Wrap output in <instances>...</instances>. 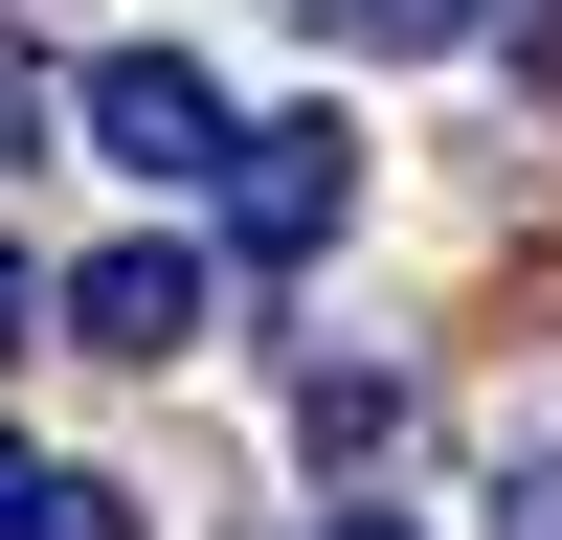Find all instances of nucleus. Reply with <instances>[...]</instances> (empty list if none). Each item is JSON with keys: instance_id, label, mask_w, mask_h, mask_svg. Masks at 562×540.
<instances>
[{"instance_id": "obj_1", "label": "nucleus", "mask_w": 562, "mask_h": 540, "mask_svg": "<svg viewBox=\"0 0 562 540\" xmlns=\"http://www.w3.org/2000/svg\"><path fill=\"white\" fill-rule=\"evenodd\" d=\"M68 135H90L113 180H158V203H203V180H225V135H248V113H225V90L180 68V45H90V68H68Z\"/></svg>"}, {"instance_id": "obj_2", "label": "nucleus", "mask_w": 562, "mask_h": 540, "mask_svg": "<svg viewBox=\"0 0 562 540\" xmlns=\"http://www.w3.org/2000/svg\"><path fill=\"white\" fill-rule=\"evenodd\" d=\"M203 203L248 225V270H315V248H338V203H360V135H338V113H270V135H225Z\"/></svg>"}, {"instance_id": "obj_3", "label": "nucleus", "mask_w": 562, "mask_h": 540, "mask_svg": "<svg viewBox=\"0 0 562 540\" xmlns=\"http://www.w3.org/2000/svg\"><path fill=\"white\" fill-rule=\"evenodd\" d=\"M45 315H68L90 360H180V338H203V248H90Z\"/></svg>"}, {"instance_id": "obj_4", "label": "nucleus", "mask_w": 562, "mask_h": 540, "mask_svg": "<svg viewBox=\"0 0 562 540\" xmlns=\"http://www.w3.org/2000/svg\"><path fill=\"white\" fill-rule=\"evenodd\" d=\"M293 450H315V473H383V450H405V360H315V383H293Z\"/></svg>"}, {"instance_id": "obj_5", "label": "nucleus", "mask_w": 562, "mask_h": 540, "mask_svg": "<svg viewBox=\"0 0 562 540\" xmlns=\"http://www.w3.org/2000/svg\"><path fill=\"white\" fill-rule=\"evenodd\" d=\"M360 45H495V0H338Z\"/></svg>"}, {"instance_id": "obj_6", "label": "nucleus", "mask_w": 562, "mask_h": 540, "mask_svg": "<svg viewBox=\"0 0 562 540\" xmlns=\"http://www.w3.org/2000/svg\"><path fill=\"white\" fill-rule=\"evenodd\" d=\"M45 540H135V495L113 473H45Z\"/></svg>"}, {"instance_id": "obj_7", "label": "nucleus", "mask_w": 562, "mask_h": 540, "mask_svg": "<svg viewBox=\"0 0 562 540\" xmlns=\"http://www.w3.org/2000/svg\"><path fill=\"white\" fill-rule=\"evenodd\" d=\"M0 540H45V450H0Z\"/></svg>"}, {"instance_id": "obj_8", "label": "nucleus", "mask_w": 562, "mask_h": 540, "mask_svg": "<svg viewBox=\"0 0 562 540\" xmlns=\"http://www.w3.org/2000/svg\"><path fill=\"white\" fill-rule=\"evenodd\" d=\"M23 135H45V90H23V45H0V158H23Z\"/></svg>"}, {"instance_id": "obj_9", "label": "nucleus", "mask_w": 562, "mask_h": 540, "mask_svg": "<svg viewBox=\"0 0 562 540\" xmlns=\"http://www.w3.org/2000/svg\"><path fill=\"white\" fill-rule=\"evenodd\" d=\"M23 315H45V270H23V248H0V360H23Z\"/></svg>"}, {"instance_id": "obj_10", "label": "nucleus", "mask_w": 562, "mask_h": 540, "mask_svg": "<svg viewBox=\"0 0 562 540\" xmlns=\"http://www.w3.org/2000/svg\"><path fill=\"white\" fill-rule=\"evenodd\" d=\"M315 540H405V518H383V495H338V518H315Z\"/></svg>"}, {"instance_id": "obj_11", "label": "nucleus", "mask_w": 562, "mask_h": 540, "mask_svg": "<svg viewBox=\"0 0 562 540\" xmlns=\"http://www.w3.org/2000/svg\"><path fill=\"white\" fill-rule=\"evenodd\" d=\"M293 23H338V0H293Z\"/></svg>"}]
</instances>
